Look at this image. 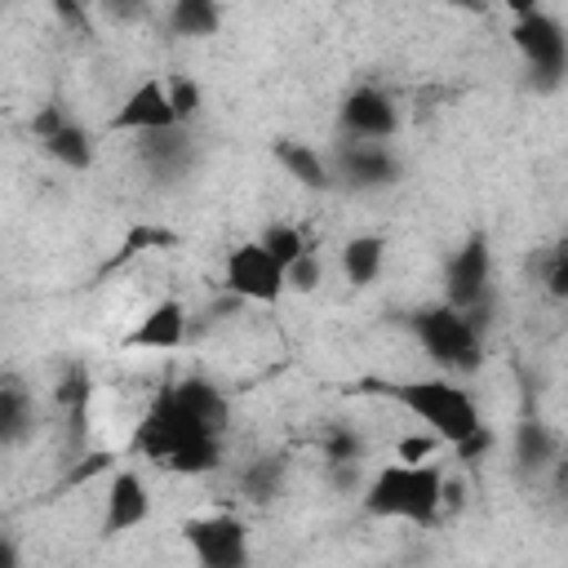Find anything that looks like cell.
Returning <instances> with one entry per match:
<instances>
[{"label": "cell", "mask_w": 568, "mask_h": 568, "mask_svg": "<svg viewBox=\"0 0 568 568\" xmlns=\"http://www.w3.org/2000/svg\"><path fill=\"white\" fill-rule=\"evenodd\" d=\"M200 568H248V528L240 515H195L182 528Z\"/></svg>", "instance_id": "6"}, {"label": "cell", "mask_w": 568, "mask_h": 568, "mask_svg": "<svg viewBox=\"0 0 568 568\" xmlns=\"http://www.w3.org/2000/svg\"><path fill=\"white\" fill-rule=\"evenodd\" d=\"M386 399H395L399 408H408L426 435H435L439 444H462L466 435H475L484 426L479 404L470 390H462L448 377H422V382H382L377 386Z\"/></svg>", "instance_id": "3"}, {"label": "cell", "mask_w": 568, "mask_h": 568, "mask_svg": "<svg viewBox=\"0 0 568 568\" xmlns=\"http://www.w3.org/2000/svg\"><path fill=\"white\" fill-rule=\"evenodd\" d=\"M217 22H222V13H217L213 4H204V0H178L173 13H169V27H173L178 36H191V40L213 36Z\"/></svg>", "instance_id": "22"}, {"label": "cell", "mask_w": 568, "mask_h": 568, "mask_svg": "<svg viewBox=\"0 0 568 568\" xmlns=\"http://www.w3.org/2000/svg\"><path fill=\"white\" fill-rule=\"evenodd\" d=\"M275 160H280V169H284L297 186H306V191H328V186H333V164H328L315 146H306V142H293V138L275 142Z\"/></svg>", "instance_id": "16"}, {"label": "cell", "mask_w": 568, "mask_h": 568, "mask_svg": "<svg viewBox=\"0 0 568 568\" xmlns=\"http://www.w3.org/2000/svg\"><path fill=\"white\" fill-rule=\"evenodd\" d=\"M262 248H266V257L284 271V266H293L302 253H311V244H306V235L297 231V226H288V222H271L266 231H262V240H257Z\"/></svg>", "instance_id": "21"}, {"label": "cell", "mask_w": 568, "mask_h": 568, "mask_svg": "<svg viewBox=\"0 0 568 568\" xmlns=\"http://www.w3.org/2000/svg\"><path fill=\"white\" fill-rule=\"evenodd\" d=\"M186 328H191L186 306H182L178 297H164V302H155V306L133 324V333L124 337V346H129V351H178V346L186 342Z\"/></svg>", "instance_id": "13"}, {"label": "cell", "mask_w": 568, "mask_h": 568, "mask_svg": "<svg viewBox=\"0 0 568 568\" xmlns=\"http://www.w3.org/2000/svg\"><path fill=\"white\" fill-rule=\"evenodd\" d=\"M546 288L550 297H568V248L564 244H555L546 257Z\"/></svg>", "instance_id": "27"}, {"label": "cell", "mask_w": 568, "mask_h": 568, "mask_svg": "<svg viewBox=\"0 0 568 568\" xmlns=\"http://www.w3.org/2000/svg\"><path fill=\"white\" fill-rule=\"evenodd\" d=\"M146 519H151V493H146L142 475H138V470H120V475L111 479V488H106L102 532H106V537H120V532H129V528H138V524H146Z\"/></svg>", "instance_id": "14"}, {"label": "cell", "mask_w": 568, "mask_h": 568, "mask_svg": "<svg viewBox=\"0 0 568 568\" xmlns=\"http://www.w3.org/2000/svg\"><path fill=\"white\" fill-rule=\"evenodd\" d=\"M493 253L484 235H470L462 248H453L448 266H444V306L453 311H475L484 302H493Z\"/></svg>", "instance_id": "7"}, {"label": "cell", "mask_w": 568, "mask_h": 568, "mask_svg": "<svg viewBox=\"0 0 568 568\" xmlns=\"http://www.w3.org/2000/svg\"><path fill=\"white\" fill-rule=\"evenodd\" d=\"M173 111H169V98H164V80H142L138 89H129V98L120 102V111L106 120L111 133H164L173 129Z\"/></svg>", "instance_id": "11"}, {"label": "cell", "mask_w": 568, "mask_h": 568, "mask_svg": "<svg viewBox=\"0 0 568 568\" xmlns=\"http://www.w3.org/2000/svg\"><path fill=\"white\" fill-rule=\"evenodd\" d=\"M333 164H337L333 169V182L346 178L359 191H377V186H390L399 178V160L390 155L386 142H342Z\"/></svg>", "instance_id": "12"}, {"label": "cell", "mask_w": 568, "mask_h": 568, "mask_svg": "<svg viewBox=\"0 0 568 568\" xmlns=\"http://www.w3.org/2000/svg\"><path fill=\"white\" fill-rule=\"evenodd\" d=\"M555 453H559V439L550 435L546 422H519V430H515V462H519L524 470L550 466Z\"/></svg>", "instance_id": "19"}, {"label": "cell", "mask_w": 568, "mask_h": 568, "mask_svg": "<svg viewBox=\"0 0 568 568\" xmlns=\"http://www.w3.org/2000/svg\"><path fill=\"white\" fill-rule=\"evenodd\" d=\"M31 133L44 142V151L58 160V164H67V169H89L93 164V138L84 133V124H75L58 102L53 106H44V111H36V120H31Z\"/></svg>", "instance_id": "10"}, {"label": "cell", "mask_w": 568, "mask_h": 568, "mask_svg": "<svg viewBox=\"0 0 568 568\" xmlns=\"http://www.w3.org/2000/svg\"><path fill=\"white\" fill-rule=\"evenodd\" d=\"M240 488H244L248 501H262V506L275 501L280 488H284V462H280V457H257V462H248L244 475H240Z\"/></svg>", "instance_id": "20"}, {"label": "cell", "mask_w": 568, "mask_h": 568, "mask_svg": "<svg viewBox=\"0 0 568 568\" xmlns=\"http://www.w3.org/2000/svg\"><path fill=\"white\" fill-rule=\"evenodd\" d=\"M40 422L36 395L22 377H0V448L22 444Z\"/></svg>", "instance_id": "15"}, {"label": "cell", "mask_w": 568, "mask_h": 568, "mask_svg": "<svg viewBox=\"0 0 568 568\" xmlns=\"http://www.w3.org/2000/svg\"><path fill=\"white\" fill-rule=\"evenodd\" d=\"M444 466L422 462V466H382L364 484V515L373 519H404L417 528L439 524L444 515Z\"/></svg>", "instance_id": "2"}, {"label": "cell", "mask_w": 568, "mask_h": 568, "mask_svg": "<svg viewBox=\"0 0 568 568\" xmlns=\"http://www.w3.org/2000/svg\"><path fill=\"white\" fill-rule=\"evenodd\" d=\"M320 280H324V266H320L315 248H311V253H302L293 266H284V288H293V293H311Z\"/></svg>", "instance_id": "25"}, {"label": "cell", "mask_w": 568, "mask_h": 568, "mask_svg": "<svg viewBox=\"0 0 568 568\" xmlns=\"http://www.w3.org/2000/svg\"><path fill=\"white\" fill-rule=\"evenodd\" d=\"M164 98H169V111H173L178 129H186L200 115V102H204V93H200V84L191 75H169L164 80Z\"/></svg>", "instance_id": "24"}, {"label": "cell", "mask_w": 568, "mask_h": 568, "mask_svg": "<svg viewBox=\"0 0 568 568\" xmlns=\"http://www.w3.org/2000/svg\"><path fill=\"white\" fill-rule=\"evenodd\" d=\"M382 262H386V240L382 235H351L342 244V275L355 288H368L382 275Z\"/></svg>", "instance_id": "17"}, {"label": "cell", "mask_w": 568, "mask_h": 568, "mask_svg": "<svg viewBox=\"0 0 568 568\" xmlns=\"http://www.w3.org/2000/svg\"><path fill=\"white\" fill-rule=\"evenodd\" d=\"M0 568H22V559H18V546H13V537H0Z\"/></svg>", "instance_id": "30"}, {"label": "cell", "mask_w": 568, "mask_h": 568, "mask_svg": "<svg viewBox=\"0 0 568 568\" xmlns=\"http://www.w3.org/2000/svg\"><path fill=\"white\" fill-rule=\"evenodd\" d=\"M320 453H324V466H346V462H364V439L355 426H342L333 422L320 439Z\"/></svg>", "instance_id": "23"}, {"label": "cell", "mask_w": 568, "mask_h": 568, "mask_svg": "<svg viewBox=\"0 0 568 568\" xmlns=\"http://www.w3.org/2000/svg\"><path fill=\"white\" fill-rule=\"evenodd\" d=\"M222 284H226V293L240 297V302H262V306H271V302H280V293H284V271L266 257V248H262L257 240H248V244H235V248L226 253Z\"/></svg>", "instance_id": "8"}, {"label": "cell", "mask_w": 568, "mask_h": 568, "mask_svg": "<svg viewBox=\"0 0 568 568\" xmlns=\"http://www.w3.org/2000/svg\"><path fill=\"white\" fill-rule=\"evenodd\" d=\"M226 430H231L226 395L204 377H178L160 386L151 408L142 413L133 430V453L178 475H204L222 466Z\"/></svg>", "instance_id": "1"}, {"label": "cell", "mask_w": 568, "mask_h": 568, "mask_svg": "<svg viewBox=\"0 0 568 568\" xmlns=\"http://www.w3.org/2000/svg\"><path fill=\"white\" fill-rule=\"evenodd\" d=\"M337 124H342L346 142H386L399 129V111H395V102L382 89H355L342 102Z\"/></svg>", "instance_id": "9"}, {"label": "cell", "mask_w": 568, "mask_h": 568, "mask_svg": "<svg viewBox=\"0 0 568 568\" xmlns=\"http://www.w3.org/2000/svg\"><path fill=\"white\" fill-rule=\"evenodd\" d=\"M142 142V155H146V164L151 169H160V173H178L186 160H191V133L186 129H164V133H146V138H138Z\"/></svg>", "instance_id": "18"}, {"label": "cell", "mask_w": 568, "mask_h": 568, "mask_svg": "<svg viewBox=\"0 0 568 568\" xmlns=\"http://www.w3.org/2000/svg\"><path fill=\"white\" fill-rule=\"evenodd\" d=\"M488 444H493V430H488V426H479L475 435H466L462 444H453V457H457V462H475V457H484V453H488Z\"/></svg>", "instance_id": "29"}, {"label": "cell", "mask_w": 568, "mask_h": 568, "mask_svg": "<svg viewBox=\"0 0 568 568\" xmlns=\"http://www.w3.org/2000/svg\"><path fill=\"white\" fill-rule=\"evenodd\" d=\"M408 328L417 337V346L426 351L430 364H439L444 373H475L484 364V333L453 306L435 302L408 315Z\"/></svg>", "instance_id": "4"}, {"label": "cell", "mask_w": 568, "mask_h": 568, "mask_svg": "<svg viewBox=\"0 0 568 568\" xmlns=\"http://www.w3.org/2000/svg\"><path fill=\"white\" fill-rule=\"evenodd\" d=\"M515 44L532 71L537 89H559L564 67H568V36L559 27V18H550L546 9H524L515 22Z\"/></svg>", "instance_id": "5"}, {"label": "cell", "mask_w": 568, "mask_h": 568, "mask_svg": "<svg viewBox=\"0 0 568 568\" xmlns=\"http://www.w3.org/2000/svg\"><path fill=\"white\" fill-rule=\"evenodd\" d=\"M435 448H439V439L435 435H404L399 444H395V453H399V466H422V462H430L435 457Z\"/></svg>", "instance_id": "26"}, {"label": "cell", "mask_w": 568, "mask_h": 568, "mask_svg": "<svg viewBox=\"0 0 568 568\" xmlns=\"http://www.w3.org/2000/svg\"><path fill=\"white\" fill-rule=\"evenodd\" d=\"M328 479L337 493H364V462H346V466H328Z\"/></svg>", "instance_id": "28"}]
</instances>
